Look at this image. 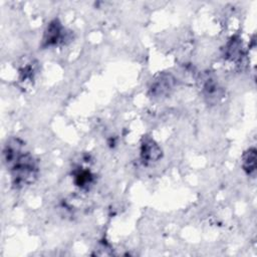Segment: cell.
<instances>
[{"label":"cell","instance_id":"6da1fadb","mask_svg":"<svg viewBox=\"0 0 257 257\" xmlns=\"http://www.w3.org/2000/svg\"><path fill=\"white\" fill-rule=\"evenodd\" d=\"M3 161L11 176L12 185L21 189L34 183L38 175L37 162L33 156L25 151L23 143L18 139H11L3 149Z\"/></svg>","mask_w":257,"mask_h":257},{"label":"cell","instance_id":"7a4b0ae2","mask_svg":"<svg viewBox=\"0 0 257 257\" xmlns=\"http://www.w3.org/2000/svg\"><path fill=\"white\" fill-rule=\"evenodd\" d=\"M176 86V78L169 72H160L150 85V94L153 97H166L171 94Z\"/></svg>","mask_w":257,"mask_h":257},{"label":"cell","instance_id":"3957f363","mask_svg":"<svg viewBox=\"0 0 257 257\" xmlns=\"http://www.w3.org/2000/svg\"><path fill=\"white\" fill-rule=\"evenodd\" d=\"M163 157V151L158 143L151 137H144L140 147V158L144 165L159 162Z\"/></svg>","mask_w":257,"mask_h":257},{"label":"cell","instance_id":"277c9868","mask_svg":"<svg viewBox=\"0 0 257 257\" xmlns=\"http://www.w3.org/2000/svg\"><path fill=\"white\" fill-rule=\"evenodd\" d=\"M65 39V29L58 19H53L47 25L43 37H42V47H53L63 42Z\"/></svg>","mask_w":257,"mask_h":257},{"label":"cell","instance_id":"5b68a950","mask_svg":"<svg viewBox=\"0 0 257 257\" xmlns=\"http://www.w3.org/2000/svg\"><path fill=\"white\" fill-rule=\"evenodd\" d=\"M202 92L209 102H215L222 97V88L218 81L210 74H205L202 79Z\"/></svg>","mask_w":257,"mask_h":257},{"label":"cell","instance_id":"8992f818","mask_svg":"<svg viewBox=\"0 0 257 257\" xmlns=\"http://www.w3.org/2000/svg\"><path fill=\"white\" fill-rule=\"evenodd\" d=\"M244 56V49L240 38L232 37L224 48V57L231 62H238Z\"/></svg>","mask_w":257,"mask_h":257},{"label":"cell","instance_id":"52a82bcc","mask_svg":"<svg viewBox=\"0 0 257 257\" xmlns=\"http://www.w3.org/2000/svg\"><path fill=\"white\" fill-rule=\"evenodd\" d=\"M256 149L249 148L244 152L242 156V169L250 177H254L256 174Z\"/></svg>","mask_w":257,"mask_h":257},{"label":"cell","instance_id":"ba28073f","mask_svg":"<svg viewBox=\"0 0 257 257\" xmlns=\"http://www.w3.org/2000/svg\"><path fill=\"white\" fill-rule=\"evenodd\" d=\"M73 182L80 189H88L93 183V175L88 169L78 168L73 172Z\"/></svg>","mask_w":257,"mask_h":257}]
</instances>
